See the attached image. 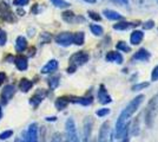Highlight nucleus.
<instances>
[{
  "label": "nucleus",
  "mask_w": 158,
  "mask_h": 142,
  "mask_svg": "<svg viewBox=\"0 0 158 142\" xmlns=\"http://www.w3.org/2000/svg\"><path fill=\"white\" fill-rule=\"evenodd\" d=\"M143 100H144V95H139L136 98H133L125 108L123 109V111L120 113L118 120L116 122V137L117 139H120V136L123 134V130L125 128L126 122L129 121L130 117L138 110L139 105L142 104Z\"/></svg>",
  "instance_id": "1"
},
{
  "label": "nucleus",
  "mask_w": 158,
  "mask_h": 142,
  "mask_svg": "<svg viewBox=\"0 0 158 142\" xmlns=\"http://www.w3.org/2000/svg\"><path fill=\"white\" fill-rule=\"evenodd\" d=\"M89 54L84 52V51H80V52H77V54H74L71 56V58H70V67L67 69V71L70 72V74H72L74 72L77 68H78L79 65H83V64H85L86 62L89 61Z\"/></svg>",
  "instance_id": "2"
},
{
  "label": "nucleus",
  "mask_w": 158,
  "mask_h": 142,
  "mask_svg": "<svg viewBox=\"0 0 158 142\" xmlns=\"http://www.w3.org/2000/svg\"><path fill=\"white\" fill-rule=\"evenodd\" d=\"M65 129H66V136H67V142H79L76 123H74V121H73L72 118H69L66 121Z\"/></svg>",
  "instance_id": "3"
},
{
  "label": "nucleus",
  "mask_w": 158,
  "mask_h": 142,
  "mask_svg": "<svg viewBox=\"0 0 158 142\" xmlns=\"http://www.w3.org/2000/svg\"><path fill=\"white\" fill-rule=\"evenodd\" d=\"M0 18L2 20L7 21V23H14L15 21V17H14L13 12L11 11L10 6L5 1L0 2Z\"/></svg>",
  "instance_id": "4"
},
{
  "label": "nucleus",
  "mask_w": 158,
  "mask_h": 142,
  "mask_svg": "<svg viewBox=\"0 0 158 142\" xmlns=\"http://www.w3.org/2000/svg\"><path fill=\"white\" fill-rule=\"evenodd\" d=\"M56 43L61 46H70L73 44V34L70 32H63L56 37Z\"/></svg>",
  "instance_id": "5"
},
{
  "label": "nucleus",
  "mask_w": 158,
  "mask_h": 142,
  "mask_svg": "<svg viewBox=\"0 0 158 142\" xmlns=\"http://www.w3.org/2000/svg\"><path fill=\"white\" fill-rule=\"evenodd\" d=\"M14 94H15V88H14L13 85H12V84L6 85L5 88L2 89V91H1V100H2V103L6 104L7 102L13 97Z\"/></svg>",
  "instance_id": "6"
},
{
  "label": "nucleus",
  "mask_w": 158,
  "mask_h": 142,
  "mask_svg": "<svg viewBox=\"0 0 158 142\" xmlns=\"http://www.w3.org/2000/svg\"><path fill=\"white\" fill-rule=\"evenodd\" d=\"M97 96H98V100H99V102H100L102 104H107V103L112 102L111 96L107 94V90L105 89V87H104V85H100V88H99V90H98V94H97Z\"/></svg>",
  "instance_id": "7"
},
{
  "label": "nucleus",
  "mask_w": 158,
  "mask_h": 142,
  "mask_svg": "<svg viewBox=\"0 0 158 142\" xmlns=\"http://www.w3.org/2000/svg\"><path fill=\"white\" fill-rule=\"evenodd\" d=\"M99 142H107L110 141V126H109V123L105 122L103 126H102V128L99 130Z\"/></svg>",
  "instance_id": "8"
},
{
  "label": "nucleus",
  "mask_w": 158,
  "mask_h": 142,
  "mask_svg": "<svg viewBox=\"0 0 158 142\" xmlns=\"http://www.w3.org/2000/svg\"><path fill=\"white\" fill-rule=\"evenodd\" d=\"M27 142H38V130L35 123H32L27 129Z\"/></svg>",
  "instance_id": "9"
},
{
  "label": "nucleus",
  "mask_w": 158,
  "mask_h": 142,
  "mask_svg": "<svg viewBox=\"0 0 158 142\" xmlns=\"http://www.w3.org/2000/svg\"><path fill=\"white\" fill-rule=\"evenodd\" d=\"M14 63H15V67L18 68V70L20 71H25L28 67V63H27V58L25 56H18L14 58Z\"/></svg>",
  "instance_id": "10"
},
{
  "label": "nucleus",
  "mask_w": 158,
  "mask_h": 142,
  "mask_svg": "<svg viewBox=\"0 0 158 142\" xmlns=\"http://www.w3.org/2000/svg\"><path fill=\"white\" fill-rule=\"evenodd\" d=\"M57 69H58V62L56 59H51L50 62H47V64L45 67H43L41 74H51L53 71H56Z\"/></svg>",
  "instance_id": "11"
},
{
  "label": "nucleus",
  "mask_w": 158,
  "mask_h": 142,
  "mask_svg": "<svg viewBox=\"0 0 158 142\" xmlns=\"http://www.w3.org/2000/svg\"><path fill=\"white\" fill-rule=\"evenodd\" d=\"M45 96H46V91H44V90H39V91H38V93H35V95L31 98L30 103L32 104L33 107H38L40 103H41V101L44 100V97H45Z\"/></svg>",
  "instance_id": "12"
},
{
  "label": "nucleus",
  "mask_w": 158,
  "mask_h": 142,
  "mask_svg": "<svg viewBox=\"0 0 158 142\" xmlns=\"http://www.w3.org/2000/svg\"><path fill=\"white\" fill-rule=\"evenodd\" d=\"M106 61L107 62H114V63L122 64L124 59H123V56L119 54V52H116V51H110L109 54H106Z\"/></svg>",
  "instance_id": "13"
},
{
  "label": "nucleus",
  "mask_w": 158,
  "mask_h": 142,
  "mask_svg": "<svg viewBox=\"0 0 158 142\" xmlns=\"http://www.w3.org/2000/svg\"><path fill=\"white\" fill-rule=\"evenodd\" d=\"M143 38H144V33L142 31H133L130 36V41L132 45H138L142 43Z\"/></svg>",
  "instance_id": "14"
},
{
  "label": "nucleus",
  "mask_w": 158,
  "mask_h": 142,
  "mask_svg": "<svg viewBox=\"0 0 158 142\" xmlns=\"http://www.w3.org/2000/svg\"><path fill=\"white\" fill-rule=\"evenodd\" d=\"M133 59L135 61H142V62H146L150 59V52L145 49H142L139 50L137 54L133 56Z\"/></svg>",
  "instance_id": "15"
},
{
  "label": "nucleus",
  "mask_w": 158,
  "mask_h": 142,
  "mask_svg": "<svg viewBox=\"0 0 158 142\" xmlns=\"http://www.w3.org/2000/svg\"><path fill=\"white\" fill-rule=\"evenodd\" d=\"M27 47V41L26 38H24V37H18L17 38V41H15V50L18 51V52H23L24 50H26Z\"/></svg>",
  "instance_id": "16"
},
{
  "label": "nucleus",
  "mask_w": 158,
  "mask_h": 142,
  "mask_svg": "<svg viewBox=\"0 0 158 142\" xmlns=\"http://www.w3.org/2000/svg\"><path fill=\"white\" fill-rule=\"evenodd\" d=\"M32 87H33V83L30 81V80H27V78H23V80H20L19 89L23 91V93H27V91H30Z\"/></svg>",
  "instance_id": "17"
},
{
  "label": "nucleus",
  "mask_w": 158,
  "mask_h": 142,
  "mask_svg": "<svg viewBox=\"0 0 158 142\" xmlns=\"http://www.w3.org/2000/svg\"><path fill=\"white\" fill-rule=\"evenodd\" d=\"M91 128H92V121H91L90 117H89L85 121V123H84V139H85V142H87V140L90 139Z\"/></svg>",
  "instance_id": "18"
},
{
  "label": "nucleus",
  "mask_w": 158,
  "mask_h": 142,
  "mask_svg": "<svg viewBox=\"0 0 158 142\" xmlns=\"http://www.w3.org/2000/svg\"><path fill=\"white\" fill-rule=\"evenodd\" d=\"M104 14H105L106 18L110 19V20H120V19L123 18L118 12L112 11V10H105V11H104Z\"/></svg>",
  "instance_id": "19"
},
{
  "label": "nucleus",
  "mask_w": 158,
  "mask_h": 142,
  "mask_svg": "<svg viewBox=\"0 0 158 142\" xmlns=\"http://www.w3.org/2000/svg\"><path fill=\"white\" fill-rule=\"evenodd\" d=\"M69 102H70V100H67L66 97H59V98H57L54 104H56V108L58 110H64L67 107Z\"/></svg>",
  "instance_id": "20"
},
{
  "label": "nucleus",
  "mask_w": 158,
  "mask_h": 142,
  "mask_svg": "<svg viewBox=\"0 0 158 142\" xmlns=\"http://www.w3.org/2000/svg\"><path fill=\"white\" fill-rule=\"evenodd\" d=\"M70 101L74 102V103H79L81 105H89L92 103V98L91 97H77V98H72Z\"/></svg>",
  "instance_id": "21"
},
{
  "label": "nucleus",
  "mask_w": 158,
  "mask_h": 142,
  "mask_svg": "<svg viewBox=\"0 0 158 142\" xmlns=\"http://www.w3.org/2000/svg\"><path fill=\"white\" fill-rule=\"evenodd\" d=\"M85 41V36L83 32H77V33L73 34V44L76 45H83Z\"/></svg>",
  "instance_id": "22"
},
{
  "label": "nucleus",
  "mask_w": 158,
  "mask_h": 142,
  "mask_svg": "<svg viewBox=\"0 0 158 142\" xmlns=\"http://www.w3.org/2000/svg\"><path fill=\"white\" fill-rule=\"evenodd\" d=\"M90 30H91V32L93 34H96V36H102V34L104 33V30H103V27L98 25V24H92L91 26H90Z\"/></svg>",
  "instance_id": "23"
},
{
  "label": "nucleus",
  "mask_w": 158,
  "mask_h": 142,
  "mask_svg": "<svg viewBox=\"0 0 158 142\" xmlns=\"http://www.w3.org/2000/svg\"><path fill=\"white\" fill-rule=\"evenodd\" d=\"M63 19L67 23H73V21L77 19V17L72 13V12H70V11H67V12H64L63 13Z\"/></svg>",
  "instance_id": "24"
},
{
  "label": "nucleus",
  "mask_w": 158,
  "mask_h": 142,
  "mask_svg": "<svg viewBox=\"0 0 158 142\" xmlns=\"http://www.w3.org/2000/svg\"><path fill=\"white\" fill-rule=\"evenodd\" d=\"M116 47H117V50L123 51V52H130L131 51V47L129 46L125 41H119L118 44L116 45Z\"/></svg>",
  "instance_id": "25"
},
{
  "label": "nucleus",
  "mask_w": 158,
  "mask_h": 142,
  "mask_svg": "<svg viewBox=\"0 0 158 142\" xmlns=\"http://www.w3.org/2000/svg\"><path fill=\"white\" fill-rule=\"evenodd\" d=\"M133 24H130V23H125V21H122V23H118L116 25H113V28L114 30H127L130 28Z\"/></svg>",
  "instance_id": "26"
},
{
  "label": "nucleus",
  "mask_w": 158,
  "mask_h": 142,
  "mask_svg": "<svg viewBox=\"0 0 158 142\" xmlns=\"http://www.w3.org/2000/svg\"><path fill=\"white\" fill-rule=\"evenodd\" d=\"M48 84H50V88L51 89H56L59 85V77H58V76L51 77V78L48 80Z\"/></svg>",
  "instance_id": "27"
},
{
  "label": "nucleus",
  "mask_w": 158,
  "mask_h": 142,
  "mask_svg": "<svg viewBox=\"0 0 158 142\" xmlns=\"http://www.w3.org/2000/svg\"><path fill=\"white\" fill-rule=\"evenodd\" d=\"M52 1V4L54 5V6H57V7H67V6H70V4L67 2V1H65V0H51Z\"/></svg>",
  "instance_id": "28"
},
{
  "label": "nucleus",
  "mask_w": 158,
  "mask_h": 142,
  "mask_svg": "<svg viewBox=\"0 0 158 142\" xmlns=\"http://www.w3.org/2000/svg\"><path fill=\"white\" fill-rule=\"evenodd\" d=\"M6 41H7L6 32H5L2 28H0V46H4V45L6 44Z\"/></svg>",
  "instance_id": "29"
},
{
  "label": "nucleus",
  "mask_w": 158,
  "mask_h": 142,
  "mask_svg": "<svg viewBox=\"0 0 158 142\" xmlns=\"http://www.w3.org/2000/svg\"><path fill=\"white\" fill-rule=\"evenodd\" d=\"M107 114H110V109L109 108H102V109H98L96 111V115L98 116V117H104Z\"/></svg>",
  "instance_id": "30"
},
{
  "label": "nucleus",
  "mask_w": 158,
  "mask_h": 142,
  "mask_svg": "<svg viewBox=\"0 0 158 142\" xmlns=\"http://www.w3.org/2000/svg\"><path fill=\"white\" fill-rule=\"evenodd\" d=\"M28 2H30V0H13V5H15L17 7L26 6Z\"/></svg>",
  "instance_id": "31"
},
{
  "label": "nucleus",
  "mask_w": 158,
  "mask_h": 142,
  "mask_svg": "<svg viewBox=\"0 0 158 142\" xmlns=\"http://www.w3.org/2000/svg\"><path fill=\"white\" fill-rule=\"evenodd\" d=\"M12 135H13V131L12 130H6V131H4V133L0 134V140H7L8 137H11Z\"/></svg>",
  "instance_id": "32"
},
{
  "label": "nucleus",
  "mask_w": 158,
  "mask_h": 142,
  "mask_svg": "<svg viewBox=\"0 0 158 142\" xmlns=\"http://www.w3.org/2000/svg\"><path fill=\"white\" fill-rule=\"evenodd\" d=\"M146 87H149V83H139V84H136V85H133L132 90H133V91H138V90L145 89Z\"/></svg>",
  "instance_id": "33"
},
{
  "label": "nucleus",
  "mask_w": 158,
  "mask_h": 142,
  "mask_svg": "<svg viewBox=\"0 0 158 142\" xmlns=\"http://www.w3.org/2000/svg\"><path fill=\"white\" fill-rule=\"evenodd\" d=\"M151 80H152V81H158V65L153 69V71H152Z\"/></svg>",
  "instance_id": "34"
},
{
  "label": "nucleus",
  "mask_w": 158,
  "mask_h": 142,
  "mask_svg": "<svg viewBox=\"0 0 158 142\" xmlns=\"http://www.w3.org/2000/svg\"><path fill=\"white\" fill-rule=\"evenodd\" d=\"M153 26H155V24H153V21H152V20L146 21L144 25H143V27H144L145 30H150V28H152Z\"/></svg>",
  "instance_id": "35"
},
{
  "label": "nucleus",
  "mask_w": 158,
  "mask_h": 142,
  "mask_svg": "<svg viewBox=\"0 0 158 142\" xmlns=\"http://www.w3.org/2000/svg\"><path fill=\"white\" fill-rule=\"evenodd\" d=\"M51 142H61V136H60L59 133H56V134L53 135Z\"/></svg>",
  "instance_id": "36"
},
{
  "label": "nucleus",
  "mask_w": 158,
  "mask_h": 142,
  "mask_svg": "<svg viewBox=\"0 0 158 142\" xmlns=\"http://www.w3.org/2000/svg\"><path fill=\"white\" fill-rule=\"evenodd\" d=\"M89 15L92 18L93 20H97V21L100 20V15H98V14L96 13V12H89Z\"/></svg>",
  "instance_id": "37"
},
{
  "label": "nucleus",
  "mask_w": 158,
  "mask_h": 142,
  "mask_svg": "<svg viewBox=\"0 0 158 142\" xmlns=\"http://www.w3.org/2000/svg\"><path fill=\"white\" fill-rule=\"evenodd\" d=\"M5 81H6V75L4 74V72H0V85Z\"/></svg>",
  "instance_id": "38"
},
{
  "label": "nucleus",
  "mask_w": 158,
  "mask_h": 142,
  "mask_svg": "<svg viewBox=\"0 0 158 142\" xmlns=\"http://www.w3.org/2000/svg\"><path fill=\"white\" fill-rule=\"evenodd\" d=\"M17 13L19 14V15H21V17H23V15H24V14H25V12H24V11H23V10H19V8H18V11H17Z\"/></svg>",
  "instance_id": "39"
},
{
  "label": "nucleus",
  "mask_w": 158,
  "mask_h": 142,
  "mask_svg": "<svg viewBox=\"0 0 158 142\" xmlns=\"http://www.w3.org/2000/svg\"><path fill=\"white\" fill-rule=\"evenodd\" d=\"M46 120L47 121H54V120H56V117H47Z\"/></svg>",
  "instance_id": "40"
},
{
  "label": "nucleus",
  "mask_w": 158,
  "mask_h": 142,
  "mask_svg": "<svg viewBox=\"0 0 158 142\" xmlns=\"http://www.w3.org/2000/svg\"><path fill=\"white\" fill-rule=\"evenodd\" d=\"M119 2H122V4H126L127 2V0H118Z\"/></svg>",
  "instance_id": "41"
},
{
  "label": "nucleus",
  "mask_w": 158,
  "mask_h": 142,
  "mask_svg": "<svg viewBox=\"0 0 158 142\" xmlns=\"http://www.w3.org/2000/svg\"><path fill=\"white\" fill-rule=\"evenodd\" d=\"M86 2H96V0H85Z\"/></svg>",
  "instance_id": "42"
},
{
  "label": "nucleus",
  "mask_w": 158,
  "mask_h": 142,
  "mask_svg": "<svg viewBox=\"0 0 158 142\" xmlns=\"http://www.w3.org/2000/svg\"><path fill=\"white\" fill-rule=\"evenodd\" d=\"M1 116H2V113H1V108H0V118H1Z\"/></svg>",
  "instance_id": "43"
},
{
  "label": "nucleus",
  "mask_w": 158,
  "mask_h": 142,
  "mask_svg": "<svg viewBox=\"0 0 158 142\" xmlns=\"http://www.w3.org/2000/svg\"><path fill=\"white\" fill-rule=\"evenodd\" d=\"M15 142H23V141H20V140H17V141H15Z\"/></svg>",
  "instance_id": "44"
},
{
  "label": "nucleus",
  "mask_w": 158,
  "mask_h": 142,
  "mask_svg": "<svg viewBox=\"0 0 158 142\" xmlns=\"http://www.w3.org/2000/svg\"><path fill=\"white\" fill-rule=\"evenodd\" d=\"M157 1H158V0H157Z\"/></svg>",
  "instance_id": "45"
}]
</instances>
